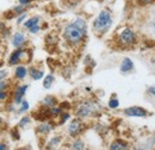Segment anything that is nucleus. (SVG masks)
Returning a JSON list of instances; mask_svg holds the SVG:
<instances>
[{
    "label": "nucleus",
    "instance_id": "obj_1",
    "mask_svg": "<svg viewBox=\"0 0 155 150\" xmlns=\"http://www.w3.org/2000/svg\"><path fill=\"white\" fill-rule=\"evenodd\" d=\"M87 35V23L81 17H77L63 28V39L72 47L80 44Z\"/></svg>",
    "mask_w": 155,
    "mask_h": 150
},
{
    "label": "nucleus",
    "instance_id": "obj_2",
    "mask_svg": "<svg viewBox=\"0 0 155 150\" xmlns=\"http://www.w3.org/2000/svg\"><path fill=\"white\" fill-rule=\"evenodd\" d=\"M112 23H114V16H112L111 10L103 8L100 10V12L98 13V16L92 23V30L96 35L101 36L111 29Z\"/></svg>",
    "mask_w": 155,
    "mask_h": 150
},
{
    "label": "nucleus",
    "instance_id": "obj_3",
    "mask_svg": "<svg viewBox=\"0 0 155 150\" xmlns=\"http://www.w3.org/2000/svg\"><path fill=\"white\" fill-rule=\"evenodd\" d=\"M99 112V105L93 100H84L78 105L75 110V116L77 118L84 119L88 117H94Z\"/></svg>",
    "mask_w": 155,
    "mask_h": 150
},
{
    "label": "nucleus",
    "instance_id": "obj_4",
    "mask_svg": "<svg viewBox=\"0 0 155 150\" xmlns=\"http://www.w3.org/2000/svg\"><path fill=\"white\" fill-rule=\"evenodd\" d=\"M31 60V50L28 48H17L15 49L7 58V64L10 67H16L23 62H29Z\"/></svg>",
    "mask_w": 155,
    "mask_h": 150
},
{
    "label": "nucleus",
    "instance_id": "obj_5",
    "mask_svg": "<svg viewBox=\"0 0 155 150\" xmlns=\"http://www.w3.org/2000/svg\"><path fill=\"white\" fill-rule=\"evenodd\" d=\"M117 42L123 48H130L137 43V35L130 28H123L117 36Z\"/></svg>",
    "mask_w": 155,
    "mask_h": 150
},
{
    "label": "nucleus",
    "instance_id": "obj_6",
    "mask_svg": "<svg viewBox=\"0 0 155 150\" xmlns=\"http://www.w3.org/2000/svg\"><path fill=\"white\" fill-rule=\"evenodd\" d=\"M28 43V37L25 32L23 31H16L15 34L11 35V44L15 49L17 48H24Z\"/></svg>",
    "mask_w": 155,
    "mask_h": 150
},
{
    "label": "nucleus",
    "instance_id": "obj_7",
    "mask_svg": "<svg viewBox=\"0 0 155 150\" xmlns=\"http://www.w3.org/2000/svg\"><path fill=\"white\" fill-rule=\"evenodd\" d=\"M29 90V85L28 83H24V85H17L13 90V93H12V99H13V103L16 105H19L20 103L24 100V95L26 93V91Z\"/></svg>",
    "mask_w": 155,
    "mask_h": 150
},
{
    "label": "nucleus",
    "instance_id": "obj_8",
    "mask_svg": "<svg viewBox=\"0 0 155 150\" xmlns=\"http://www.w3.org/2000/svg\"><path fill=\"white\" fill-rule=\"evenodd\" d=\"M84 128H85L84 122L80 118H75V119H73L69 123V125H68V132H69V135L72 137H77V136H79L82 132Z\"/></svg>",
    "mask_w": 155,
    "mask_h": 150
},
{
    "label": "nucleus",
    "instance_id": "obj_9",
    "mask_svg": "<svg viewBox=\"0 0 155 150\" xmlns=\"http://www.w3.org/2000/svg\"><path fill=\"white\" fill-rule=\"evenodd\" d=\"M123 113L127 116V117H138V118H142V117H147L148 116V111L143 107H140V106H130V107H127Z\"/></svg>",
    "mask_w": 155,
    "mask_h": 150
},
{
    "label": "nucleus",
    "instance_id": "obj_10",
    "mask_svg": "<svg viewBox=\"0 0 155 150\" xmlns=\"http://www.w3.org/2000/svg\"><path fill=\"white\" fill-rule=\"evenodd\" d=\"M28 76V67L25 64H18L15 68V79L17 81H24Z\"/></svg>",
    "mask_w": 155,
    "mask_h": 150
},
{
    "label": "nucleus",
    "instance_id": "obj_11",
    "mask_svg": "<svg viewBox=\"0 0 155 150\" xmlns=\"http://www.w3.org/2000/svg\"><path fill=\"white\" fill-rule=\"evenodd\" d=\"M54 129V124L50 122H42L36 128V132L41 136H47L49 132Z\"/></svg>",
    "mask_w": 155,
    "mask_h": 150
},
{
    "label": "nucleus",
    "instance_id": "obj_12",
    "mask_svg": "<svg viewBox=\"0 0 155 150\" xmlns=\"http://www.w3.org/2000/svg\"><path fill=\"white\" fill-rule=\"evenodd\" d=\"M119 70L122 74H128L130 72L134 70V62L129 58V57H124L122 63H120V67H119Z\"/></svg>",
    "mask_w": 155,
    "mask_h": 150
},
{
    "label": "nucleus",
    "instance_id": "obj_13",
    "mask_svg": "<svg viewBox=\"0 0 155 150\" xmlns=\"http://www.w3.org/2000/svg\"><path fill=\"white\" fill-rule=\"evenodd\" d=\"M110 150H129V143L120 138L115 139L110 145Z\"/></svg>",
    "mask_w": 155,
    "mask_h": 150
},
{
    "label": "nucleus",
    "instance_id": "obj_14",
    "mask_svg": "<svg viewBox=\"0 0 155 150\" xmlns=\"http://www.w3.org/2000/svg\"><path fill=\"white\" fill-rule=\"evenodd\" d=\"M28 75H30V77H31L32 80L38 81V80L44 77V70L38 69V68H36V67H30V68L28 69Z\"/></svg>",
    "mask_w": 155,
    "mask_h": 150
},
{
    "label": "nucleus",
    "instance_id": "obj_15",
    "mask_svg": "<svg viewBox=\"0 0 155 150\" xmlns=\"http://www.w3.org/2000/svg\"><path fill=\"white\" fill-rule=\"evenodd\" d=\"M41 20L42 18L39 17V16H32V17H28V19L21 24L23 25V28L24 29H30L31 26H34V25H37V24H41Z\"/></svg>",
    "mask_w": 155,
    "mask_h": 150
},
{
    "label": "nucleus",
    "instance_id": "obj_16",
    "mask_svg": "<svg viewBox=\"0 0 155 150\" xmlns=\"http://www.w3.org/2000/svg\"><path fill=\"white\" fill-rule=\"evenodd\" d=\"M56 105H58V101L56 99V96H54V95H47L42 100V106H44V107L50 109V107H54Z\"/></svg>",
    "mask_w": 155,
    "mask_h": 150
},
{
    "label": "nucleus",
    "instance_id": "obj_17",
    "mask_svg": "<svg viewBox=\"0 0 155 150\" xmlns=\"http://www.w3.org/2000/svg\"><path fill=\"white\" fill-rule=\"evenodd\" d=\"M61 139H62V137H61V136H54V137L48 142V144H47V149L54 150L56 147H58V144L61 143Z\"/></svg>",
    "mask_w": 155,
    "mask_h": 150
},
{
    "label": "nucleus",
    "instance_id": "obj_18",
    "mask_svg": "<svg viewBox=\"0 0 155 150\" xmlns=\"http://www.w3.org/2000/svg\"><path fill=\"white\" fill-rule=\"evenodd\" d=\"M54 81H55V77H54V75L48 74L47 76H44V77H43V87H44L45 90H49V88L53 86Z\"/></svg>",
    "mask_w": 155,
    "mask_h": 150
},
{
    "label": "nucleus",
    "instance_id": "obj_19",
    "mask_svg": "<svg viewBox=\"0 0 155 150\" xmlns=\"http://www.w3.org/2000/svg\"><path fill=\"white\" fill-rule=\"evenodd\" d=\"M11 11L13 12V15L16 16V17H18L19 15H21V13H24V12H26L28 11V8L26 7H24L23 5H16V6H13L12 8H11Z\"/></svg>",
    "mask_w": 155,
    "mask_h": 150
},
{
    "label": "nucleus",
    "instance_id": "obj_20",
    "mask_svg": "<svg viewBox=\"0 0 155 150\" xmlns=\"http://www.w3.org/2000/svg\"><path fill=\"white\" fill-rule=\"evenodd\" d=\"M31 123V117L30 116H23L21 118H20L19 123H18V128H26L29 124Z\"/></svg>",
    "mask_w": 155,
    "mask_h": 150
},
{
    "label": "nucleus",
    "instance_id": "obj_21",
    "mask_svg": "<svg viewBox=\"0 0 155 150\" xmlns=\"http://www.w3.org/2000/svg\"><path fill=\"white\" fill-rule=\"evenodd\" d=\"M10 88H11V82L8 79L0 81V91L1 92H8Z\"/></svg>",
    "mask_w": 155,
    "mask_h": 150
},
{
    "label": "nucleus",
    "instance_id": "obj_22",
    "mask_svg": "<svg viewBox=\"0 0 155 150\" xmlns=\"http://www.w3.org/2000/svg\"><path fill=\"white\" fill-rule=\"evenodd\" d=\"M72 149L73 150H84L85 149V143L81 139H75L72 143Z\"/></svg>",
    "mask_w": 155,
    "mask_h": 150
},
{
    "label": "nucleus",
    "instance_id": "obj_23",
    "mask_svg": "<svg viewBox=\"0 0 155 150\" xmlns=\"http://www.w3.org/2000/svg\"><path fill=\"white\" fill-rule=\"evenodd\" d=\"M58 124L62 125V124H64V123L71 118V114H69L68 112H64V111H63V112L58 116Z\"/></svg>",
    "mask_w": 155,
    "mask_h": 150
},
{
    "label": "nucleus",
    "instance_id": "obj_24",
    "mask_svg": "<svg viewBox=\"0 0 155 150\" xmlns=\"http://www.w3.org/2000/svg\"><path fill=\"white\" fill-rule=\"evenodd\" d=\"M20 105V107L18 109V112L19 113H24V112H26L29 109H30V104L26 101V100H23L21 103L19 104Z\"/></svg>",
    "mask_w": 155,
    "mask_h": 150
},
{
    "label": "nucleus",
    "instance_id": "obj_25",
    "mask_svg": "<svg viewBox=\"0 0 155 150\" xmlns=\"http://www.w3.org/2000/svg\"><path fill=\"white\" fill-rule=\"evenodd\" d=\"M109 107L110 109H112V110H115V109H117L118 106H119V101H118V99H117L116 96H112L110 100H109Z\"/></svg>",
    "mask_w": 155,
    "mask_h": 150
},
{
    "label": "nucleus",
    "instance_id": "obj_26",
    "mask_svg": "<svg viewBox=\"0 0 155 150\" xmlns=\"http://www.w3.org/2000/svg\"><path fill=\"white\" fill-rule=\"evenodd\" d=\"M26 19H28V11L24 12V13H21V15H19L18 17H16V24H17V25H21Z\"/></svg>",
    "mask_w": 155,
    "mask_h": 150
},
{
    "label": "nucleus",
    "instance_id": "obj_27",
    "mask_svg": "<svg viewBox=\"0 0 155 150\" xmlns=\"http://www.w3.org/2000/svg\"><path fill=\"white\" fill-rule=\"evenodd\" d=\"M41 30H42L41 24H37V25H34V26H31L30 29H28V32L31 34V35H37Z\"/></svg>",
    "mask_w": 155,
    "mask_h": 150
},
{
    "label": "nucleus",
    "instance_id": "obj_28",
    "mask_svg": "<svg viewBox=\"0 0 155 150\" xmlns=\"http://www.w3.org/2000/svg\"><path fill=\"white\" fill-rule=\"evenodd\" d=\"M135 2L138 6H147V5L154 4L155 0H135Z\"/></svg>",
    "mask_w": 155,
    "mask_h": 150
},
{
    "label": "nucleus",
    "instance_id": "obj_29",
    "mask_svg": "<svg viewBox=\"0 0 155 150\" xmlns=\"http://www.w3.org/2000/svg\"><path fill=\"white\" fill-rule=\"evenodd\" d=\"M8 79V70L6 68H0V81Z\"/></svg>",
    "mask_w": 155,
    "mask_h": 150
},
{
    "label": "nucleus",
    "instance_id": "obj_30",
    "mask_svg": "<svg viewBox=\"0 0 155 150\" xmlns=\"http://www.w3.org/2000/svg\"><path fill=\"white\" fill-rule=\"evenodd\" d=\"M4 17H5V20H11V19H15V18H16V16L13 15V12H12L11 10L6 11V12L4 13Z\"/></svg>",
    "mask_w": 155,
    "mask_h": 150
},
{
    "label": "nucleus",
    "instance_id": "obj_31",
    "mask_svg": "<svg viewBox=\"0 0 155 150\" xmlns=\"http://www.w3.org/2000/svg\"><path fill=\"white\" fill-rule=\"evenodd\" d=\"M11 136H12V138H13L15 141H18L20 138L19 132H18V129H17V128H15V129L11 130Z\"/></svg>",
    "mask_w": 155,
    "mask_h": 150
},
{
    "label": "nucleus",
    "instance_id": "obj_32",
    "mask_svg": "<svg viewBox=\"0 0 155 150\" xmlns=\"http://www.w3.org/2000/svg\"><path fill=\"white\" fill-rule=\"evenodd\" d=\"M17 1H18V4H19V5H23V6H24V7H26V8H28V7L34 2V0H17Z\"/></svg>",
    "mask_w": 155,
    "mask_h": 150
},
{
    "label": "nucleus",
    "instance_id": "obj_33",
    "mask_svg": "<svg viewBox=\"0 0 155 150\" xmlns=\"http://www.w3.org/2000/svg\"><path fill=\"white\" fill-rule=\"evenodd\" d=\"M8 96H10L8 92H1L0 91V101H6L8 99Z\"/></svg>",
    "mask_w": 155,
    "mask_h": 150
},
{
    "label": "nucleus",
    "instance_id": "obj_34",
    "mask_svg": "<svg viewBox=\"0 0 155 150\" xmlns=\"http://www.w3.org/2000/svg\"><path fill=\"white\" fill-rule=\"evenodd\" d=\"M60 107H61L63 111H64V110H69V109H71V104H69L68 101H63V103L60 104Z\"/></svg>",
    "mask_w": 155,
    "mask_h": 150
},
{
    "label": "nucleus",
    "instance_id": "obj_35",
    "mask_svg": "<svg viewBox=\"0 0 155 150\" xmlns=\"http://www.w3.org/2000/svg\"><path fill=\"white\" fill-rule=\"evenodd\" d=\"M147 93L149 94V95H152L153 98H155V86H150V87H148Z\"/></svg>",
    "mask_w": 155,
    "mask_h": 150
},
{
    "label": "nucleus",
    "instance_id": "obj_36",
    "mask_svg": "<svg viewBox=\"0 0 155 150\" xmlns=\"http://www.w3.org/2000/svg\"><path fill=\"white\" fill-rule=\"evenodd\" d=\"M152 31H153V34H154V36H155V16L153 17V20H152Z\"/></svg>",
    "mask_w": 155,
    "mask_h": 150
},
{
    "label": "nucleus",
    "instance_id": "obj_37",
    "mask_svg": "<svg viewBox=\"0 0 155 150\" xmlns=\"http://www.w3.org/2000/svg\"><path fill=\"white\" fill-rule=\"evenodd\" d=\"M6 149H7L6 144H5V143H2V142L0 141V150H6Z\"/></svg>",
    "mask_w": 155,
    "mask_h": 150
},
{
    "label": "nucleus",
    "instance_id": "obj_38",
    "mask_svg": "<svg viewBox=\"0 0 155 150\" xmlns=\"http://www.w3.org/2000/svg\"><path fill=\"white\" fill-rule=\"evenodd\" d=\"M16 150H31L30 148H28V147H21V148H18V149Z\"/></svg>",
    "mask_w": 155,
    "mask_h": 150
},
{
    "label": "nucleus",
    "instance_id": "obj_39",
    "mask_svg": "<svg viewBox=\"0 0 155 150\" xmlns=\"http://www.w3.org/2000/svg\"><path fill=\"white\" fill-rule=\"evenodd\" d=\"M2 66H4V61H2V60H1V58H0V68H1V67H2Z\"/></svg>",
    "mask_w": 155,
    "mask_h": 150
},
{
    "label": "nucleus",
    "instance_id": "obj_40",
    "mask_svg": "<svg viewBox=\"0 0 155 150\" xmlns=\"http://www.w3.org/2000/svg\"><path fill=\"white\" fill-rule=\"evenodd\" d=\"M69 1H72V2H79L80 0H69Z\"/></svg>",
    "mask_w": 155,
    "mask_h": 150
},
{
    "label": "nucleus",
    "instance_id": "obj_41",
    "mask_svg": "<svg viewBox=\"0 0 155 150\" xmlns=\"http://www.w3.org/2000/svg\"><path fill=\"white\" fill-rule=\"evenodd\" d=\"M135 150H143V149H141V148H137V149H135Z\"/></svg>",
    "mask_w": 155,
    "mask_h": 150
},
{
    "label": "nucleus",
    "instance_id": "obj_42",
    "mask_svg": "<svg viewBox=\"0 0 155 150\" xmlns=\"http://www.w3.org/2000/svg\"><path fill=\"white\" fill-rule=\"evenodd\" d=\"M0 45H1V38H0Z\"/></svg>",
    "mask_w": 155,
    "mask_h": 150
},
{
    "label": "nucleus",
    "instance_id": "obj_43",
    "mask_svg": "<svg viewBox=\"0 0 155 150\" xmlns=\"http://www.w3.org/2000/svg\"><path fill=\"white\" fill-rule=\"evenodd\" d=\"M1 122H2V120H1V119H0V123H1Z\"/></svg>",
    "mask_w": 155,
    "mask_h": 150
}]
</instances>
